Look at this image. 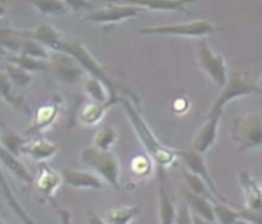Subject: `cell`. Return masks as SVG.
Here are the masks:
<instances>
[{
    "label": "cell",
    "mask_w": 262,
    "mask_h": 224,
    "mask_svg": "<svg viewBox=\"0 0 262 224\" xmlns=\"http://www.w3.org/2000/svg\"><path fill=\"white\" fill-rule=\"evenodd\" d=\"M121 104H122L123 109H125L126 117L130 121V125L134 126L135 132L139 138L140 143L143 144L146 153H147L150 159L155 161L160 168H167V167L172 166L178 159L176 154V150L168 149L157 140L153 130L150 129L149 125L146 123L145 119L140 115L136 104L129 101L128 98H121Z\"/></svg>",
    "instance_id": "1"
},
{
    "label": "cell",
    "mask_w": 262,
    "mask_h": 224,
    "mask_svg": "<svg viewBox=\"0 0 262 224\" xmlns=\"http://www.w3.org/2000/svg\"><path fill=\"white\" fill-rule=\"evenodd\" d=\"M227 31V28L217 26L210 20H195L181 24H168V26H150L138 30L140 35H170V37L202 38L210 34Z\"/></svg>",
    "instance_id": "2"
},
{
    "label": "cell",
    "mask_w": 262,
    "mask_h": 224,
    "mask_svg": "<svg viewBox=\"0 0 262 224\" xmlns=\"http://www.w3.org/2000/svg\"><path fill=\"white\" fill-rule=\"evenodd\" d=\"M62 54H66L72 56L75 59L77 63L80 64L81 68L84 69L86 73L90 75V77H94V79H98L100 81H102L105 87H107L108 93H110V97L111 98H119L117 96V90L114 87V83L111 81V79L108 77V75L105 73V69L104 66L97 62L96 59L93 58V55L86 49V47L83 45L81 41L76 39V38H66L63 39V47H62Z\"/></svg>",
    "instance_id": "3"
},
{
    "label": "cell",
    "mask_w": 262,
    "mask_h": 224,
    "mask_svg": "<svg viewBox=\"0 0 262 224\" xmlns=\"http://www.w3.org/2000/svg\"><path fill=\"white\" fill-rule=\"evenodd\" d=\"M81 160L93 168L96 174L101 176L108 185H111L117 191L121 189V166L114 153L98 150L94 146H89L81 151Z\"/></svg>",
    "instance_id": "4"
},
{
    "label": "cell",
    "mask_w": 262,
    "mask_h": 224,
    "mask_svg": "<svg viewBox=\"0 0 262 224\" xmlns=\"http://www.w3.org/2000/svg\"><path fill=\"white\" fill-rule=\"evenodd\" d=\"M254 93L261 94L262 90L252 83L251 79H250V75L247 72H244V70L231 72L229 75V79H227V83L223 87L219 97L216 98V101L213 102L209 114L223 115L225 107L231 100H235V98L243 96H250V94H254Z\"/></svg>",
    "instance_id": "5"
},
{
    "label": "cell",
    "mask_w": 262,
    "mask_h": 224,
    "mask_svg": "<svg viewBox=\"0 0 262 224\" xmlns=\"http://www.w3.org/2000/svg\"><path fill=\"white\" fill-rule=\"evenodd\" d=\"M231 140L240 150H254L262 147V117L257 114H248L233 118Z\"/></svg>",
    "instance_id": "6"
},
{
    "label": "cell",
    "mask_w": 262,
    "mask_h": 224,
    "mask_svg": "<svg viewBox=\"0 0 262 224\" xmlns=\"http://www.w3.org/2000/svg\"><path fill=\"white\" fill-rule=\"evenodd\" d=\"M196 56H198L201 69L210 77V80L214 81L220 87H225L229 76H227V68H226L223 56L214 52L205 39H201L198 42Z\"/></svg>",
    "instance_id": "7"
},
{
    "label": "cell",
    "mask_w": 262,
    "mask_h": 224,
    "mask_svg": "<svg viewBox=\"0 0 262 224\" xmlns=\"http://www.w3.org/2000/svg\"><path fill=\"white\" fill-rule=\"evenodd\" d=\"M138 5H121V3H105L100 9H93L83 17L84 21L90 23H119L128 18L139 16Z\"/></svg>",
    "instance_id": "8"
},
{
    "label": "cell",
    "mask_w": 262,
    "mask_h": 224,
    "mask_svg": "<svg viewBox=\"0 0 262 224\" xmlns=\"http://www.w3.org/2000/svg\"><path fill=\"white\" fill-rule=\"evenodd\" d=\"M49 63H51L49 73L63 84H77L83 79V75L86 73L75 59L62 52H56L54 56H51Z\"/></svg>",
    "instance_id": "9"
},
{
    "label": "cell",
    "mask_w": 262,
    "mask_h": 224,
    "mask_svg": "<svg viewBox=\"0 0 262 224\" xmlns=\"http://www.w3.org/2000/svg\"><path fill=\"white\" fill-rule=\"evenodd\" d=\"M174 150H176L177 157H178V159L185 164L187 170L191 171V172L195 174V175H198L201 180H204V181L208 184V187L210 188V191H212V193L216 196L217 200H220L222 203H226V205H230V200H229L223 193L220 192L219 188L216 187L213 178L210 176L208 168H206V166H205V161L204 159H202V154H199L198 151H195V150H184V149L181 150L174 149Z\"/></svg>",
    "instance_id": "10"
},
{
    "label": "cell",
    "mask_w": 262,
    "mask_h": 224,
    "mask_svg": "<svg viewBox=\"0 0 262 224\" xmlns=\"http://www.w3.org/2000/svg\"><path fill=\"white\" fill-rule=\"evenodd\" d=\"M63 182L62 172L55 171L48 163H39L34 187L43 200L54 202V193Z\"/></svg>",
    "instance_id": "11"
},
{
    "label": "cell",
    "mask_w": 262,
    "mask_h": 224,
    "mask_svg": "<svg viewBox=\"0 0 262 224\" xmlns=\"http://www.w3.org/2000/svg\"><path fill=\"white\" fill-rule=\"evenodd\" d=\"M62 108V98L60 97H54L52 100L47 104H43L38 108L34 114L31 126L27 129L26 135H41L43 130L51 128L58 118L59 112Z\"/></svg>",
    "instance_id": "12"
},
{
    "label": "cell",
    "mask_w": 262,
    "mask_h": 224,
    "mask_svg": "<svg viewBox=\"0 0 262 224\" xmlns=\"http://www.w3.org/2000/svg\"><path fill=\"white\" fill-rule=\"evenodd\" d=\"M21 37L31 38L34 41H37L45 48H49L56 52H62V47H63V34L58 31L54 26H51L48 23L39 24L32 30L28 31H21Z\"/></svg>",
    "instance_id": "13"
},
{
    "label": "cell",
    "mask_w": 262,
    "mask_h": 224,
    "mask_svg": "<svg viewBox=\"0 0 262 224\" xmlns=\"http://www.w3.org/2000/svg\"><path fill=\"white\" fill-rule=\"evenodd\" d=\"M222 115H212L208 114L205 122L199 128L196 138L193 140L192 150L198 151L199 154L206 153L217 139V132H219V122Z\"/></svg>",
    "instance_id": "14"
},
{
    "label": "cell",
    "mask_w": 262,
    "mask_h": 224,
    "mask_svg": "<svg viewBox=\"0 0 262 224\" xmlns=\"http://www.w3.org/2000/svg\"><path fill=\"white\" fill-rule=\"evenodd\" d=\"M170 185L167 182L164 168L159 167V212H160V224H174L176 221L177 208L172 203L170 193Z\"/></svg>",
    "instance_id": "15"
},
{
    "label": "cell",
    "mask_w": 262,
    "mask_h": 224,
    "mask_svg": "<svg viewBox=\"0 0 262 224\" xmlns=\"http://www.w3.org/2000/svg\"><path fill=\"white\" fill-rule=\"evenodd\" d=\"M63 182L76 189H100L102 188L101 176L93 171L68 168L62 171Z\"/></svg>",
    "instance_id": "16"
},
{
    "label": "cell",
    "mask_w": 262,
    "mask_h": 224,
    "mask_svg": "<svg viewBox=\"0 0 262 224\" xmlns=\"http://www.w3.org/2000/svg\"><path fill=\"white\" fill-rule=\"evenodd\" d=\"M58 150V144H55L52 143V142L47 140L42 135H38L37 138H34V139H28L26 146L23 147L21 154L31 157L34 161L45 163V161L49 160L51 157H54Z\"/></svg>",
    "instance_id": "17"
},
{
    "label": "cell",
    "mask_w": 262,
    "mask_h": 224,
    "mask_svg": "<svg viewBox=\"0 0 262 224\" xmlns=\"http://www.w3.org/2000/svg\"><path fill=\"white\" fill-rule=\"evenodd\" d=\"M118 102H121V98H118V100L111 98L108 102H84L81 105L80 109H79V112H77V118H79V121L81 123L89 125V126L97 125L104 118L105 112L113 107V105L118 104Z\"/></svg>",
    "instance_id": "18"
},
{
    "label": "cell",
    "mask_w": 262,
    "mask_h": 224,
    "mask_svg": "<svg viewBox=\"0 0 262 224\" xmlns=\"http://www.w3.org/2000/svg\"><path fill=\"white\" fill-rule=\"evenodd\" d=\"M241 188L244 191L246 206L250 210H262V188L258 185L248 171L243 170L238 174Z\"/></svg>",
    "instance_id": "19"
},
{
    "label": "cell",
    "mask_w": 262,
    "mask_h": 224,
    "mask_svg": "<svg viewBox=\"0 0 262 224\" xmlns=\"http://www.w3.org/2000/svg\"><path fill=\"white\" fill-rule=\"evenodd\" d=\"M182 200L187 202V205L189 206V209L192 210L193 213H196L201 217H204L205 220H208L210 223L216 221L213 203L209 202L208 199L195 195L188 188L184 187L182 188Z\"/></svg>",
    "instance_id": "20"
},
{
    "label": "cell",
    "mask_w": 262,
    "mask_h": 224,
    "mask_svg": "<svg viewBox=\"0 0 262 224\" xmlns=\"http://www.w3.org/2000/svg\"><path fill=\"white\" fill-rule=\"evenodd\" d=\"M0 159H2V164L10 171L17 180H20V181L27 184V185H34L35 178L31 175V172L26 168V166L20 161L18 157L9 153L7 150L2 149L0 150Z\"/></svg>",
    "instance_id": "21"
},
{
    "label": "cell",
    "mask_w": 262,
    "mask_h": 224,
    "mask_svg": "<svg viewBox=\"0 0 262 224\" xmlns=\"http://www.w3.org/2000/svg\"><path fill=\"white\" fill-rule=\"evenodd\" d=\"M28 139L26 136L16 133L14 130L7 128L6 125H2V132H0V143H2V149L7 150L9 153L14 154L16 157L21 155L23 147L26 146Z\"/></svg>",
    "instance_id": "22"
},
{
    "label": "cell",
    "mask_w": 262,
    "mask_h": 224,
    "mask_svg": "<svg viewBox=\"0 0 262 224\" xmlns=\"http://www.w3.org/2000/svg\"><path fill=\"white\" fill-rule=\"evenodd\" d=\"M6 62L26 70L28 73H31V72H49L51 70L49 60H41V59L31 58V56H26V55L10 54L9 56H6Z\"/></svg>",
    "instance_id": "23"
},
{
    "label": "cell",
    "mask_w": 262,
    "mask_h": 224,
    "mask_svg": "<svg viewBox=\"0 0 262 224\" xmlns=\"http://www.w3.org/2000/svg\"><path fill=\"white\" fill-rule=\"evenodd\" d=\"M182 178H184V182H185V188H188L192 193L205 197V199H208L209 202L212 203L217 200L216 196L212 193V191H210V188L208 187V184L204 180H201L198 175H195L191 171L187 170V168L182 172Z\"/></svg>",
    "instance_id": "24"
},
{
    "label": "cell",
    "mask_w": 262,
    "mask_h": 224,
    "mask_svg": "<svg viewBox=\"0 0 262 224\" xmlns=\"http://www.w3.org/2000/svg\"><path fill=\"white\" fill-rule=\"evenodd\" d=\"M139 206H115L108 209L105 221L108 224H130L139 216Z\"/></svg>",
    "instance_id": "25"
},
{
    "label": "cell",
    "mask_w": 262,
    "mask_h": 224,
    "mask_svg": "<svg viewBox=\"0 0 262 224\" xmlns=\"http://www.w3.org/2000/svg\"><path fill=\"white\" fill-rule=\"evenodd\" d=\"M2 195H3L7 205H9L11 210H13V213L16 214L17 217L21 220L23 224H35V221L31 219V216L26 212V209L20 205L18 199H17L16 195L13 193L11 188L9 187V184H7V181H6L5 178L2 180Z\"/></svg>",
    "instance_id": "26"
},
{
    "label": "cell",
    "mask_w": 262,
    "mask_h": 224,
    "mask_svg": "<svg viewBox=\"0 0 262 224\" xmlns=\"http://www.w3.org/2000/svg\"><path fill=\"white\" fill-rule=\"evenodd\" d=\"M84 91H86L89 97H90L91 101L97 102H108L111 100L110 97V93H108L105 84L100 81L98 79H94V77H89L84 80ZM114 100H118V98H114Z\"/></svg>",
    "instance_id": "27"
},
{
    "label": "cell",
    "mask_w": 262,
    "mask_h": 224,
    "mask_svg": "<svg viewBox=\"0 0 262 224\" xmlns=\"http://www.w3.org/2000/svg\"><path fill=\"white\" fill-rule=\"evenodd\" d=\"M18 55H26V56H31V58L41 59V60H49L51 59V55L48 54V51L43 45L34 41L31 38L26 37H21V39H20Z\"/></svg>",
    "instance_id": "28"
},
{
    "label": "cell",
    "mask_w": 262,
    "mask_h": 224,
    "mask_svg": "<svg viewBox=\"0 0 262 224\" xmlns=\"http://www.w3.org/2000/svg\"><path fill=\"white\" fill-rule=\"evenodd\" d=\"M32 7H35L41 16H63L69 11V7L66 2H54V0H39V2H32Z\"/></svg>",
    "instance_id": "29"
},
{
    "label": "cell",
    "mask_w": 262,
    "mask_h": 224,
    "mask_svg": "<svg viewBox=\"0 0 262 224\" xmlns=\"http://www.w3.org/2000/svg\"><path fill=\"white\" fill-rule=\"evenodd\" d=\"M214 214L216 220L220 224H237V221L241 219V212L231 208V205H226L219 200L213 202Z\"/></svg>",
    "instance_id": "30"
},
{
    "label": "cell",
    "mask_w": 262,
    "mask_h": 224,
    "mask_svg": "<svg viewBox=\"0 0 262 224\" xmlns=\"http://www.w3.org/2000/svg\"><path fill=\"white\" fill-rule=\"evenodd\" d=\"M117 130L113 126H102L96 133V138L93 140V146L98 150L110 151L115 142H117Z\"/></svg>",
    "instance_id": "31"
},
{
    "label": "cell",
    "mask_w": 262,
    "mask_h": 224,
    "mask_svg": "<svg viewBox=\"0 0 262 224\" xmlns=\"http://www.w3.org/2000/svg\"><path fill=\"white\" fill-rule=\"evenodd\" d=\"M2 72L6 73V76L9 77V80L13 84H16L17 87H26V85L30 84L32 81L31 73L17 68L14 64L7 63V62H5V64H3V70Z\"/></svg>",
    "instance_id": "32"
},
{
    "label": "cell",
    "mask_w": 262,
    "mask_h": 224,
    "mask_svg": "<svg viewBox=\"0 0 262 224\" xmlns=\"http://www.w3.org/2000/svg\"><path fill=\"white\" fill-rule=\"evenodd\" d=\"M142 9L159 11H181L185 14H193L191 9H188V2H157V3H145L138 5Z\"/></svg>",
    "instance_id": "33"
},
{
    "label": "cell",
    "mask_w": 262,
    "mask_h": 224,
    "mask_svg": "<svg viewBox=\"0 0 262 224\" xmlns=\"http://www.w3.org/2000/svg\"><path fill=\"white\" fill-rule=\"evenodd\" d=\"M2 96L5 98V101H7L10 105L18 109V111L26 112L27 111V107L23 101L20 97H17L14 93H13V88H11V81L9 80V77L6 76V73L2 72Z\"/></svg>",
    "instance_id": "34"
},
{
    "label": "cell",
    "mask_w": 262,
    "mask_h": 224,
    "mask_svg": "<svg viewBox=\"0 0 262 224\" xmlns=\"http://www.w3.org/2000/svg\"><path fill=\"white\" fill-rule=\"evenodd\" d=\"M151 159H150L147 154H139L135 157L134 160L130 161V171L135 176L138 178H146L151 174V170H153V163H151Z\"/></svg>",
    "instance_id": "35"
},
{
    "label": "cell",
    "mask_w": 262,
    "mask_h": 224,
    "mask_svg": "<svg viewBox=\"0 0 262 224\" xmlns=\"http://www.w3.org/2000/svg\"><path fill=\"white\" fill-rule=\"evenodd\" d=\"M174 224H193L192 223V212L187 205L185 200L180 203V206L177 208L176 221Z\"/></svg>",
    "instance_id": "36"
},
{
    "label": "cell",
    "mask_w": 262,
    "mask_h": 224,
    "mask_svg": "<svg viewBox=\"0 0 262 224\" xmlns=\"http://www.w3.org/2000/svg\"><path fill=\"white\" fill-rule=\"evenodd\" d=\"M241 219L252 224H262V210H250V209H240Z\"/></svg>",
    "instance_id": "37"
},
{
    "label": "cell",
    "mask_w": 262,
    "mask_h": 224,
    "mask_svg": "<svg viewBox=\"0 0 262 224\" xmlns=\"http://www.w3.org/2000/svg\"><path fill=\"white\" fill-rule=\"evenodd\" d=\"M52 205H54L55 210H56L59 219H60V223L62 224H73L72 223V214H70V212L68 210V209L59 208V206H56L54 202H52Z\"/></svg>",
    "instance_id": "38"
},
{
    "label": "cell",
    "mask_w": 262,
    "mask_h": 224,
    "mask_svg": "<svg viewBox=\"0 0 262 224\" xmlns=\"http://www.w3.org/2000/svg\"><path fill=\"white\" fill-rule=\"evenodd\" d=\"M188 101L187 100H184V98H178L174 101V105H172V109L177 112V114H182V112L187 111L188 108Z\"/></svg>",
    "instance_id": "39"
},
{
    "label": "cell",
    "mask_w": 262,
    "mask_h": 224,
    "mask_svg": "<svg viewBox=\"0 0 262 224\" xmlns=\"http://www.w3.org/2000/svg\"><path fill=\"white\" fill-rule=\"evenodd\" d=\"M66 5L69 7V10L70 9H73L75 11H80L81 9H90V10H93L90 3H86V2H66Z\"/></svg>",
    "instance_id": "40"
},
{
    "label": "cell",
    "mask_w": 262,
    "mask_h": 224,
    "mask_svg": "<svg viewBox=\"0 0 262 224\" xmlns=\"http://www.w3.org/2000/svg\"><path fill=\"white\" fill-rule=\"evenodd\" d=\"M87 223L89 224H108L105 220H102L97 213H94L93 210L87 212Z\"/></svg>",
    "instance_id": "41"
},
{
    "label": "cell",
    "mask_w": 262,
    "mask_h": 224,
    "mask_svg": "<svg viewBox=\"0 0 262 224\" xmlns=\"http://www.w3.org/2000/svg\"><path fill=\"white\" fill-rule=\"evenodd\" d=\"M191 212H192V210H191ZM192 223L193 224H213V223H210V221H208V220H205L204 217L198 216L196 213H193V212H192Z\"/></svg>",
    "instance_id": "42"
},
{
    "label": "cell",
    "mask_w": 262,
    "mask_h": 224,
    "mask_svg": "<svg viewBox=\"0 0 262 224\" xmlns=\"http://www.w3.org/2000/svg\"><path fill=\"white\" fill-rule=\"evenodd\" d=\"M2 224H6V223H2Z\"/></svg>",
    "instance_id": "43"
},
{
    "label": "cell",
    "mask_w": 262,
    "mask_h": 224,
    "mask_svg": "<svg viewBox=\"0 0 262 224\" xmlns=\"http://www.w3.org/2000/svg\"><path fill=\"white\" fill-rule=\"evenodd\" d=\"M261 94H262V93H261Z\"/></svg>",
    "instance_id": "44"
}]
</instances>
